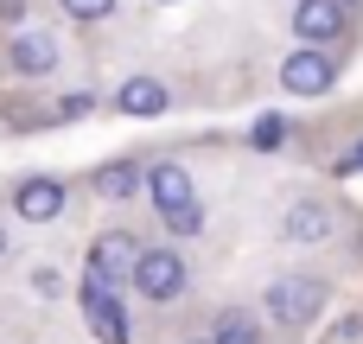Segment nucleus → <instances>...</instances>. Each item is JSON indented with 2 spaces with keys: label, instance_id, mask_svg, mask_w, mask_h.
<instances>
[{
  "label": "nucleus",
  "instance_id": "f257e3e1",
  "mask_svg": "<svg viewBox=\"0 0 363 344\" xmlns=\"http://www.w3.org/2000/svg\"><path fill=\"white\" fill-rule=\"evenodd\" d=\"M262 306H268V319H274L281 332H306V326L325 313V281H313V274H281V281L262 294Z\"/></svg>",
  "mask_w": 363,
  "mask_h": 344
},
{
  "label": "nucleus",
  "instance_id": "b1692460",
  "mask_svg": "<svg viewBox=\"0 0 363 344\" xmlns=\"http://www.w3.org/2000/svg\"><path fill=\"white\" fill-rule=\"evenodd\" d=\"M160 6H172V0H160Z\"/></svg>",
  "mask_w": 363,
  "mask_h": 344
},
{
  "label": "nucleus",
  "instance_id": "20e7f679",
  "mask_svg": "<svg viewBox=\"0 0 363 344\" xmlns=\"http://www.w3.org/2000/svg\"><path fill=\"white\" fill-rule=\"evenodd\" d=\"M281 89H294V96H332V89H338V64L306 45V51H294V57L281 64Z\"/></svg>",
  "mask_w": 363,
  "mask_h": 344
},
{
  "label": "nucleus",
  "instance_id": "f8f14e48",
  "mask_svg": "<svg viewBox=\"0 0 363 344\" xmlns=\"http://www.w3.org/2000/svg\"><path fill=\"white\" fill-rule=\"evenodd\" d=\"M140 179H147V166H140V160H108V166L96 172V192H102L108 204H121V198H134V192H140Z\"/></svg>",
  "mask_w": 363,
  "mask_h": 344
},
{
  "label": "nucleus",
  "instance_id": "412c9836",
  "mask_svg": "<svg viewBox=\"0 0 363 344\" xmlns=\"http://www.w3.org/2000/svg\"><path fill=\"white\" fill-rule=\"evenodd\" d=\"M0 255H6V223H0Z\"/></svg>",
  "mask_w": 363,
  "mask_h": 344
},
{
  "label": "nucleus",
  "instance_id": "4468645a",
  "mask_svg": "<svg viewBox=\"0 0 363 344\" xmlns=\"http://www.w3.org/2000/svg\"><path fill=\"white\" fill-rule=\"evenodd\" d=\"M281 140H287V121H281V115H262V121L249 128V147H255V153H274Z\"/></svg>",
  "mask_w": 363,
  "mask_h": 344
},
{
  "label": "nucleus",
  "instance_id": "dca6fc26",
  "mask_svg": "<svg viewBox=\"0 0 363 344\" xmlns=\"http://www.w3.org/2000/svg\"><path fill=\"white\" fill-rule=\"evenodd\" d=\"M64 13H70V19H108L115 0H64Z\"/></svg>",
  "mask_w": 363,
  "mask_h": 344
},
{
  "label": "nucleus",
  "instance_id": "4be33fe9",
  "mask_svg": "<svg viewBox=\"0 0 363 344\" xmlns=\"http://www.w3.org/2000/svg\"><path fill=\"white\" fill-rule=\"evenodd\" d=\"M185 344H211V338H185Z\"/></svg>",
  "mask_w": 363,
  "mask_h": 344
},
{
  "label": "nucleus",
  "instance_id": "39448f33",
  "mask_svg": "<svg viewBox=\"0 0 363 344\" xmlns=\"http://www.w3.org/2000/svg\"><path fill=\"white\" fill-rule=\"evenodd\" d=\"M77 300H83V319H89V332H96L102 344H128V313H121L115 287L83 281V287H77Z\"/></svg>",
  "mask_w": 363,
  "mask_h": 344
},
{
  "label": "nucleus",
  "instance_id": "a211bd4d",
  "mask_svg": "<svg viewBox=\"0 0 363 344\" xmlns=\"http://www.w3.org/2000/svg\"><path fill=\"white\" fill-rule=\"evenodd\" d=\"M57 115H64V121H70V115H89V96H83V89H77V96H64V102H57Z\"/></svg>",
  "mask_w": 363,
  "mask_h": 344
},
{
  "label": "nucleus",
  "instance_id": "f3484780",
  "mask_svg": "<svg viewBox=\"0 0 363 344\" xmlns=\"http://www.w3.org/2000/svg\"><path fill=\"white\" fill-rule=\"evenodd\" d=\"M32 287H38L45 300H57V294H64V274H51V268H32Z\"/></svg>",
  "mask_w": 363,
  "mask_h": 344
},
{
  "label": "nucleus",
  "instance_id": "0eeeda50",
  "mask_svg": "<svg viewBox=\"0 0 363 344\" xmlns=\"http://www.w3.org/2000/svg\"><path fill=\"white\" fill-rule=\"evenodd\" d=\"M147 198H153V211L166 217V211H185V204H198V185H191V172L179 166V160H160V166H147Z\"/></svg>",
  "mask_w": 363,
  "mask_h": 344
},
{
  "label": "nucleus",
  "instance_id": "aec40b11",
  "mask_svg": "<svg viewBox=\"0 0 363 344\" xmlns=\"http://www.w3.org/2000/svg\"><path fill=\"white\" fill-rule=\"evenodd\" d=\"M345 166H363V140H357V147H351V160H345Z\"/></svg>",
  "mask_w": 363,
  "mask_h": 344
},
{
  "label": "nucleus",
  "instance_id": "7ed1b4c3",
  "mask_svg": "<svg viewBox=\"0 0 363 344\" xmlns=\"http://www.w3.org/2000/svg\"><path fill=\"white\" fill-rule=\"evenodd\" d=\"M6 70H13V77H51V70H57V32L19 26V32L6 38Z\"/></svg>",
  "mask_w": 363,
  "mask_h": 344
},
{
  "label": "nucleus",
  "instance_id": "6e6552de",
  "mask_svg": "<svg viewBox=\"0 0 363 344\" xmlns=\"http://www.w3.org/2000/svg\"><path fill=\"white\" fill-rule=\"evenodd\" d=\"M13 211H19L26 223H51V217H64V185L45 179V172H32V179L13 185Z\"/></svg>",
  "mask_w": 363,
  "mask_h": 344
},
{
  "label": "nucleus",
  "instance_id": "6ab92c4d",
  "mask_svg": "<svg viewBox=\"0 0 363 344\" xmlns=\"http://www.w3.org/2000/svg\"><path fill=\"white\" fill-rule=\"evenodd\" d=\"M19 6H26V0H0V19H19Z\"/></svg>",
  "mask_w": 363,
  "mask_h": 344
},
{
  "label": "nucleus",
  "instance_id": "423d86ee",
  "mask_svg": "<svg viewBox=\"0 0 363 344\" xmlns=\"http://www.w3.org/2000/svg\"><path fill=\"white\" fill-rule=\"evenodd\" d=\"M134 236L128 230H108V236H96L89 243V281H102V287H121L128 274H134Z\"/></svg>",
  "mask_w": 363,
  "mask_h": 344
},
{
  "label": "nucleus",
  "instance_id": "ddd939ff",
  "mask_svg": "<svg viewBox=\"0 0 363 344\" xmlns=\"http://www.w3.org/2000/svg\"><path fill=\"white\" fill-rule=\"evenodd\" d=\"M211 344H262V326H255L249 313H217V326H211Z\"/></svg>",
  "mask_w": 363,
  "mask_h": 344
},
{
  "label": "nucleus",
  "instance_id": "f03ea898",
  "mask_svg": "<svg viewBox=\"0 0 363 344\" xmlns=\"http://www.w3.org/2000/svg\"><path fill=\"white\" fill-rule=\"evenodd\" d=\"M128 281H134V294H140V300L172 306V300H185V281H191V274H185V255H179V249H140Z\"/></svg>",
  "mask_w": 363,
  "mask_h": 344
},
{
  "label": "nucleus",
  "instance_id": "9d476101",
  "mask_svg": "<svg viewBox=\"0 0 363 344\" xmlns=\"http://www.w3.org/2000/svg\"><path fill=\"white\" fill-rule=\"evenodd\" d=\"M332 223H338V217H332L325 198H294L287 217H281V236H287V243H325Z\"/></svg>",
  "mask_w": 363,
  "mask_h": 344
},
{
  "label": "nucleus",
  "instance_id": "5701e85b",
  "mask_svg": "<svg viewBox=\"0 0 363 344\" xmlns=\"http://www.w3.org/2000/svg\"><path fill=\"white\" fill-rule=\"evenodd\" d=\"M338 6H351V0H338Z\"/></svg>",
  "mask_w": 363,
  "mask_h": 344
},
{
  "label": "nucleus",
  "instance_id": "2eb2a0df",
  "mask_svg": "<svg viewBox=\"0 0 363 344\" xmlns=\"http://www.w3.org/2000/svg\"><path fill=\"white\" fill-rule=\"evenodd\" d=\"M160 223H166V236H198V230H204V211H198V204H185V211H166Z\"/></svg>",
  "mask_w": 363,
  "mask_h": 344
},
{
  "label": "nucleus",
  "instance_id": "9b49d317",
  "mask_svg": "<svg viewBox=\"0 0 363 344\" xmlns=\"http://www.w3.org/2000/svg\"><path fill=\"white\" fill-rule=\"evenodd\" d=\"M166 102H172V96H166L160 77H128V83L115 89V109H121V115H140V121H147V115H166Z\"/></svg>",
  "mask_w": 363,
  "mask_h": 344
},
{
  "label": "nucleus",
  "instance_id": "1a4fd4ad",
  "mask_svg": "<svg viewBox=\"0 0 363 344\" xmlns=\"http://www.w3.org/2000/svg\"><path fill=\"white\" fill-rule=\"evenodd\" d=\"M294 32L319 51V45L345 38V6L338 0H294Z\"/></svg>",
  "mask_w": 363,
  "mask_h": 344
}]
</instances>
